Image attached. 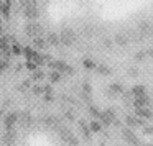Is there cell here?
<instances>
[{
    "label": "cell",
    "instance_id": "cell-1",
    "mask_svg": "<svg viewBox=\"0 0 153 146\" xmlns=\"http://www.w3.org/2000/svg\"><path fill=\"white\" fill-rule=\"evenodd\" d=\"M59 41L64 44V46H73L76 43V31L73 28H63L59 33Z\"/></svg>",
    "mask_w": 153,
    "mask_h": 146
},
{
    "label": "cell",
    "instance_id": "cell-2",
    "mask_svg": "<svg viewBox=\"0 0 153 146\" xmlns=\"http://www.w3.org/2000/svg\"><path fill=\"white\" fill-rule=\"evenodd\" d=\"M122 136H123V139H125L128 145H132V146H140V139H138V136L135 135V133L132 131V128H123L122 130Z\"/></svg>",
    "mask_w": 153,
    "mask_h": 146
},
{
    "label": "cell",
    "instance_id": "cell-3",
    "mask_svg": "<svg viewBox=\"0 0 153 146\" xmlns=\"http://www.w3.org/2000/svg\"><path fill=\"white\" fill-rule=\"evenodd\" d=\"M115 120H117V118H115V113H114V110H104V112H100V115H99V122L102 123V126L112 125Z\"/></svg>",
    "mask_w": 153,
    "mask_h": 146
},
{
    "label": "cell",
    "instance_id": "cell-4",
    "mask_svg": "<svg viewBox=\"0 0 153 146\" xmlns=\"http://www.w3.org/2000/svg\"><path fill=\"white\" fill-rule=\"evenodd\" d=\"M125 122H127V126H130V128L145 126V118H140V117H137V115H127Z\"/></svg>",
    "mask_w": 153,
    "mask_h": 146
},
{
    "label": "cell",
    "instance_id": "cell-5",
    "mask_svg": "<svg viewBox=\"0 0 153 146\" xmlns=\"http://www.w3.org/2000/svg\"><path fill=\"white\" fill-rule=\"evenodd\" d=\"M25 31H27V35H30V36H40V35L43 33V28L38 23H28L27 27H25Z\"/></svg>",
    "mask_w": 153,
    "mask_h": 146
},
{
    "label": "cell",
    "instance_id": "cell-6",
    "mask_svg": "<svg viewBox=\"0 0 153 146\" xmlns=\"http://www.w3.org/2000/svg\"><path fill=\"white\" fill-rule=\"evenodd\" d=\"M114 41H115L117 46L123 48V46H127V44L130 43V38H128V35H125V33H115Z\"/></svg>",
    "mask_w": 153,
    "mask_h": 146
},
{
    "label": "cell",
    "instance_id": "cell-7",
    "mask_svg": "<svg viewBox=\"0 0 153 146\" xmlns=\"http://www.w3.org/2000/svg\"><path fill=\"white\" fill-rule=\"evenodd\" d=\"M133 105H135V108H143V107H148V105H150V99H148V95L135 97V99H133Z\"/></svg>",
    "mask_w": 153,
    "mask_h": 146
},
{
    "label": "cell",
    "instance_id": "cell-8",
    "mask_svg": "<svg viewBox=\"0 0 153 146\" xmlns=\"http://www.w3.org/2000/svg\"><path fill=\"white\" fill-rule=\"evenodd\" d=\"M25 17L27 18H38V15H40V12H38L36 5H28V7H25Z\"/></svg>",
    "mask_w": 153,
    "mask_h": 146
},
{
    "label": "cell",
    "instance_id": "cell-9",
    "mask_svg": "<svg viewBox=\"0 0 153 146\" xmlns=\"http://www.w3.org/2000/svg\"><path fill=\"white\" fill-rule=\"evenodd\" d=\"M135 115L140 117V118L148 120V118H152V117H153V113H152V110H150L148 107H143V108H135Z\"/></svg>",
    "mask_w": 153,
    "mask_h": 146
},
{
    "label": "cell",
    "instance_id": "cell-10",
    "mask_svg": "<svg viewBox=\"0 0 153 146\" xmlns=\"http://www.w3.org/2000/svg\"><path fill=\"white\" fill-rule=\"evenodd\" d=\"M132 95H133V97L146 95V89H145V86H133V87H132Z\"/></svg>",
    "mask_w": 153,
    "mask_h": 146
},
{
    "label": "cell",
    "instance_id": "cell-11",
    "mask_svg": "<svg viewBox=\"0 0 153 146\" xmlns=\"http://www.w3.org/2000/svg\"><path fill=\"white\" fill-rule=\"evenodd\" d=\"M89 128L92 133H99L100 130H102V123H100L99 120H92V122L89 123Z\"/></svg>",
    "mask_w": 153,
    "mask_h": 146
},
{
    "label": "cell",
    "instance_id": "cell-12",
    "mask_svg": "<svg viewBox=\"0 0 153 146\" xmlns=\"http://www.w3.org/2000/svg\"><path fill=\"white\" fill-rule=\"evenodd\" d=\"M54 66H56L58 69H61V71H64V72H68V74L73 72V69H71V67L68 66L66 63H61V61H58V63H54Z\"/></svg>",
    "mask_w": 153,
    "mask_h": 146
},
{
    "label": "cell",
    "instance_id": "cell-13",
    "mask_svg": "<svg viewBox=\"0 0 153 146\" xmlns=\"http://www.w3.org/2000/svg\"><path fill=\"white\" fill-rule=\"evenodd\" d=\"M97 71H99L102 76H110L112 74V71H110V67H107L105 64H100V66H97Z\"/></svg>",
    "mask_w": 153,
    "mask_h": 146
},
{
    "label": "cell",
    "instance_id": "cell-14",
    "mask_svg": "<svg viewBox=\"0 0 153 146\" xmlns=\"http://www.w3.org/2000/svg\"><path fill=\"white\" fill-rule=\"evenodd\" d=\"M79 125H81V130H82L84 136H86V138L89 139V138H91V133H92V131H91V128H89V126H87L84 122H79Z\"/></svg>",
    "mask_w": 153,
    "mask_h": 146
},
{
    "label": "cell",
    "instance_id": "cell-15",
    "mask_svg": "<svg viewBox=\"0 0 153 146\" xmlns=\"http://www.w3.org/2000/svg\"><path fill=\"white\" fill-rule=\"evenodd\" d=\"M48 41H50L51 44H54V46H56L58 43H61V41H59V36H58L56 33H50V36H48Z\"/></svg>",
    "mask_w": 153,
    "mask_h": 146
},
{
    "label": "cell",
    "instance_id": "cell-16",
    "mask_svg": "<svg viewBox=\"0 0 153 146\" xmlns=\"http://www.w3.org/2000/svg\"><path fill=\"white\" fill-rule=\"evenodd\" d=\"M138 30H140V33H146V31L150 30V25L146 23V21H142V23L138 25Z\"/></svg>",
    "mask_w": 153,
    "mask_h": 146
},
{
    "label": "cell",
    "instance_id": "cell-17",
    "mask_svg": "<svg viewBox=\"0 0 153 146\" xmlns=\"http://www.w3.org/2000/svg\"><path fill=\"white\" fill-rule=\"evenodd\" d=\"M110 90H112V92H115V94H122L123 92V89H122V86H120V84H112V86H110Z\"/></svg>",
    "mask_w": 153,
    "mask_h": 146
},
{
    "label": "cell",
    "instance_id": "cell-18",
    "mask_svg": "<svg viewBox=\"0 0 153 146\" xmlns=\"http://www.w3.org/2000/svg\"><path fill=\"white\" fill-rule=\"evenodd\" d=\"M84 67H87V69H96V63H94L92 59H86L84 61Z\"/></svg>",
    "mask_w": 153,
    "mask_h": 146
},
{
    "label": "cell",
    "instance_id": "cell-19",
    "mask_svg": "<svg viewBox=\"0 0 153 146\" xmlns=\"http://www.w3.org/2000/svg\"><path fill=\"white\" fill-rule=\"evenodd\" d=\"M89 113H91V117H94V118H99V115H100V112L96 108V107H92V105L89 107Z\"/></svg>",
    "mask_w": 153,
    "mask_h": 146
},
{
    "label": "cell",
    "instance_id": "cell-20",
    "mask_svg": "<svg viewBox=\"0 0 153 146\" xmlns=\"http://www.w3.org/2000/svg\"><path fill=\"white\" fill-rule=\"evenodd\" d=\"M145 58H146V51H138L135 54V61H143Z\"/></svg>",
    "mask_w": 153,
    "mask_h": 146
},
{
    "label": "cell",
    "instance_id": "cell-21",
    "mask_svg": "<svg viewBox=\"0 0 153 146\" xmlns=\"http://www.w3.org/2000/svg\"><path fill=\"white\" fill-rule=\"evenodd\" d=\"M142 131L143 135H153V126H142Z\"/></svg>",
    "mask_w": 153,
    "mask_h": 146
},
{
    "label": "cell",
    "instance_id": "cell-22",
    "mask_svg": "<svg viewBox=\"0 0 153 146\" xmlns=\"http://www.w3.org/2000/svg\"><path fill=\"white\" fill-rule=\"evenodd\" d=\"M35 46H38V48H45V41L38 38V40H35Z\"/></svg>",
    "mask_w": 153,
    "mask_h": 146
},
{
    "label": "cell",
    "instance_id": "cell-23",
    "mask_svg": "<svg viewBox=\"0 0 153 146\" xmlns=\"http://www.w3.org/2000/svg\"><path fill=\"white\" fill-rule=\"evenodd\" d=\"M51 80H53V82H58V80H59V74L53 72V74H51Z\"/></svg>",
    "mask_w": 153,
    "mask_h": 146
},
{
    "label": "cell",
    "instance_id": "cell-24",
    "mask_svg": "<svg viewBox=\"0 0 153 146\" xmlns=\"http://www.w3.org/2000/svg\"><path fill=\"white\" fill-rule=\"evenodd\" d=\"M22 4L28 7V5H35V0H22Z\"/></svg>",
    "mask_w": 153,
    "mask_h": 146
},
{
    "label": "cell",
    "instance_id": "cell-25",
    "mask_svg": "<svg viewBox=\"0 0 153 146\" xmlns=\"http://www.w3.org/2000/svg\"><path fill=\"white\" fill-rule=\"evenodd\" d=\"M128 72H130V76H132V77H135V76H137V69H135V67H130Z\"/></svg>",
    "mask_w": 153,
    "mask_h": 146
},
{
    "label": "cell",
    "instance_id": "cell-26",
    "mask_svg": "<svg viewBox=\"0 0 153 146\" xmlns=\"http://www.w3.org/2000/svg\"><path fill=\"white\" fill-rule=\"evenodd\" d=\"M146 56H152V58H153V46L148 48V51H146Z\"/></svg>",
    "mask_w": 153,
    "mask_h": 146
},
{
    "label": "cell",
    "instance_id": "cell-27",
    "mask_svg": "<svg viewBox=\"0 0 153 146\" xmlns=\"http://www.w3.org/2000/svg\"><path fill=\"white\" fill-rule=\"evenodd\" d=\"M84 90H86V92H89V94H91V86H89V84H84Z\"/></svg>",
    "mask_w": 153,
    "mask_h": 146
},
{
    "label": "cell",
    "instance_id": "cell-28",
    "mask_svg": "<svg viewBox=\"0 0 153 146\" xmlns=\"http://www.w3.org/2000/svg\"><path fill=\"white\" fill-rule=\"evenodd\" d=\"M145 146H153V145H152V143H146V145H145Z\"/></svg>",
    "mask_w": 153,
    "mask_h": 146
},
{
    "label": "cell",
    "instance_id": "cell-29",
    "mask_svg": "<svg viewBox=\"0 0 153 146\" xmlns=\"http://www.w3.org/2000/svg\"><path fill=\"white\" fill-rule=\"evenodd\" d=\"M150 33H152V36H153V27H152V30H150Z\"/></svg>",
    "mask_w": 153,
    "mask_h": 146
},
{
    "label": "cell",
    "instance_id": "cell-30",
    "mask_svg": "<svg viewBox=\"0 0 153 146\" xmlns=\"http://www.w3.org/2000/svg\"><path fill=\"white\" fill-rule=\"evenodd\" d=\"M152 99H153V95H152Z\"/></svg>",
    "mask_w": 153,
    "mask_h": 146
}]
</instances>
